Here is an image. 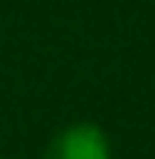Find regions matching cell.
Wrapping results in <instances>:
<instances>
[{"label":"cell","mask_w":155,"mask_h":159,"mask_svg":"<svg viewBox=\"0 0 155 159\" xmlns=\"http://www.w3.org/2000/svg\"><path fill=\"white\" fill-rule=\"evenodd\" d=\"M44 159H115V156H111V142L101 125L74 122L47 142Z\"/></svg>","instance_id":"6da1fadb"}]
</instances>
